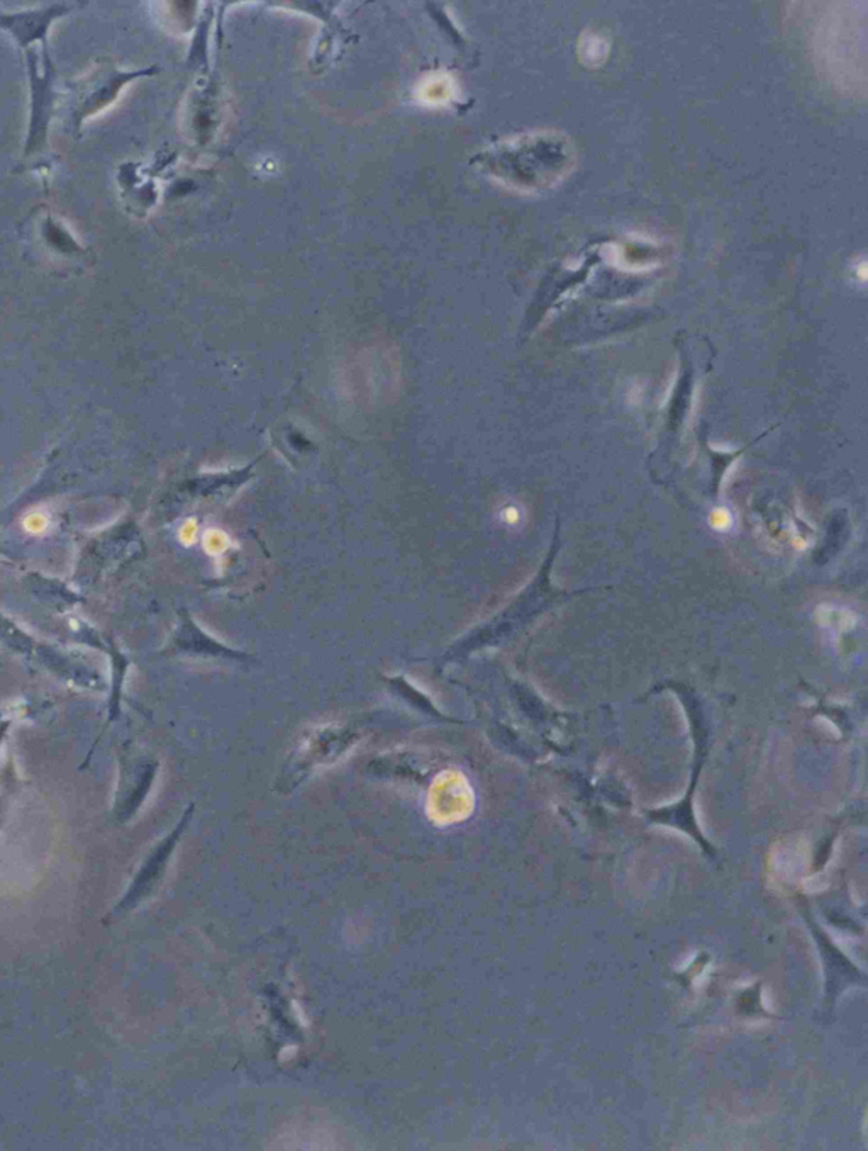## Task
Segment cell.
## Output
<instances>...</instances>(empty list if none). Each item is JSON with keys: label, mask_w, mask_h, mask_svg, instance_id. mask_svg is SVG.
<instances>
[{"label": "cell", "mask_w": 868, "mask_h": 1151, "mask_svg": "<svg viewBox=\"0 0 868 1151\" xmlns=\"http://www.w3.org/2000/svg\"><path fill=\"white\" fill-rule=\"evenodd\" d=\"M584 48H586V60L584 61L600 63V61H605L606 54H608V45L602 39L597 38V36H590Z\"/></svg>", "instance_id": "6da1fadb"}]
</instances>
